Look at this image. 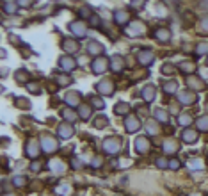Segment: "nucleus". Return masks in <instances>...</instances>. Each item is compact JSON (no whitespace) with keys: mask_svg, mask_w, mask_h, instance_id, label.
I'll return each mask as SVG.
<instances>
[{"mask_svg":"<svg viewBox=\"0 0 208 196\" xmlns=\"http://www.w3.org/2000/svg\"><path fill=\"white\" fill-rule=\"evenodd\" d=\"M41 148L46 152V153H54L57 150V141L54 139L52 136H48V134H45V136H41Z\"/></svg>","mask_w":208,"mask_h":196,"instance_id":"2","label":"nucleus"},{"mask_svg":"<svg viewBox=\"0 0 208 196\" xmlns=\"http://www.w3.org/2000/svg\"><path fill=\"white\" fill-rule=\"evenodd\" d=\"M57 84H59L61 87H66V86L71 84V77H70V75H57Z\"/></svg>","mask_w":208,"mask_h":196,"instance_id":"29","label":"nucleus"},{"mask_svg":"<svg viewBox=\"0 0 208 196\" xmlns=\"http://www.w3.org/2000/svg\"><path fill=\"white\" fill-rule=\"evenodd\" d=\"M62 116L66 118L68 121H75L76 119V114L73 112V111H70V109H62Z\"/></svg>","mask_w":208,"mask_h":196,"instance_id":"36","label":"nucleus"},{"mask_svg":"<svg viewBox=\"0 0 208 196\" xmlns=\"http://www.w3.org/2000/svg\"><path fill=\"white\" fill-rule=\"evenodd\" d=\"M25 184H27V178H25V176H14V185L23 187Z\"/></svg>","mask_w":208,"mask_h":196,"instance_id":"42","label":"nucleus"},{"mask_svg":"<svg viewBox=\"0 0 208 196\" xmlns=\"http://www.w3.org/2000/svg\"><path fill=\"white\" fill-rule=\"evenodd\" d=\"M61 191L64 193V196H70V193H71V187H70V185H62V187H61Z\"/></svg>","mask_w":208,"mask_h":196,"instance_id":"50","label":"nucleus"},{"mask_svg":"<svg viewBox=\"0 0 208 196\" xmlns=\"http://www.w3.org/2000/svg\"><path fill=\"white\" fill-rule=\"evenodd\" d=\"M189 168L190 169H203V160H199V159L189 160Z\"/></svg>","mask_w":208,"mask_h":196,"instance_id":"37","label":"nucleus"},{"mask_svg":"<svg viewBox=\"0 0 208 196\" xmlns=\"http://www.w3.org/2000/svg\"><path fill=\"white\" fill-rule=\"evenodd\" d=\"M4 196H13V194H4Z\"/></svg>","mask_w":208,"mask_h":196,"instance_id":"54","label":"nucleus"},{"mask_svg":"<svg viewBox=\"0 0 208 196\" xmlns=\"http://www.w3.org/2000/svg\"><path fill=\"white\" fill-rule=\"evenodd\" d=\"M164 91H166V93H174V91H176V82H174V80L166 82V84H164Z\"/></svg>","mask_w":208,"mask_h":196,"instance_id":"38","label":"nucleus"},{"mask_svg":"<svg viewBox=\"0 0 208 196\" xmlns=\"http://www.w3.org/2000/svg\"><path fill=\"white\" fill-rule=\"evenodd\" d=\"M64 100H66L68 105H73V107H75V105L80 103V93H73V91H71V93H68V95L64 96Z\"/></svg>","mask_w":208,"mask_h":196,"instance_id":"21","label":"nucleus"},{"mask_svg":"<svg viewBox=\"0 0 208 196\" xmlns=\"http://www.w3.org/2000/svg\"><path fill=\"white\" fill-rule=\"evenodd\" d=\"M48 166H50V169H52V171H55V173H64V171H66L64 162H62V160H59V159H52V160L48 162Z\"/></svg>","mask_w":208,"mask_h":196,"instance_id":"18","label":"nucleus"},{"mask_svg":"<svg viewBox=\"0 0 208 196\" xmlns=\"http://www.w3.org/2000/svg\"><path fill=\"white\" fill-rule=\"evenodd\" d=\"M201 30H203V32H208V16L201 20Z\"/></svg>","mask_w":208,"mask_h":196,"instance_id":"49","label":"nucleus"},{"mask_svg":"<svg viewBox=\"0 0 208 196\" xmlns=\"http://www.w3.org/2000/svg\"><path fill=\"white\" fill-rule=\"evenodd\" d=\"M20 78V84H25L27 80H29V73L27 71H23V70H20L18 73H16V80Z\"/></svg>","mask_w":208,"mask_h":196,"instance_id":"39","label":"nucleus"},{"mask_svg":"<svg viewBox=\"0 0 208 196\" xmlns=\"http://www.w3.org/2000/svg\"><path fill=\"white\" fill-rule=\"evenodd\" d=\"M146 132H148L150 136H153V134H157V132H158V130H157V121L150 119V121L146 123Z\"/></svg>","mask_w":208,"mask_h":196,"instance_id":"33","label":"nucleus"},{"mask_svg":"<svg viewBox=\"0 0 208 196\" xmlns=\"http://www.w3.org/2000/svg\"><path fill=\"white\" fill-rule=\"evenodd\" d=\"M114 20H116L117 25H126V23H130V13L117 9V11L114 13Z\"/></svg>","mask_w":208,"mask_h":196,"instance_id":"11","label":"nucleus"},{"mask_svg":"<svg viewBox=\"0 0 208 196\" xmlns=\"http://www.w3.org/2000/svg\"><path fill=\"white\" fill-rule=\"evenodd\" d=\"M57 134H59L61 139H70V137L73 136V125L71 123H61Z\"/></svg>","mask_w":208,"mask_h":196,"instance_id":"7","label":"nucleus"},{"mask_svg":"<svg viewBox=\"0 0 208 196\" xmlns=\"http://www.w3.org/2000/svg\"><path fill=\"white\" fill-rule=\"evenodd\" d=\"M121 150V139L119 137H107L103 141V152L109 153V155H116L117 152Z\"/></svg>","mask_w":208,"mask_h":196,"instance_id":"1","label":"nucleus"},{"mask_svg":"<svg viewBox=\"0 0 208 196\" xmlns=\"http://www.w3.org/2000/svg\"><path fill=\"white\" fill-rule=\"evenodd\" d=\"M197 54H208V43H201V45H197Z\"/></svg>","mask_w":208,"mask_h":196,"instance_id":"43","label":"nucleus"},{"mask_svg":"<svg viewBox=\"0 0 208 196\" xmlns=\"http://www.w3.org/2000/svg\"><path fill=\"white\" fill-rule=\"evenodd\" d=\"M62 48H64V52H78V43H76L75 39H70V38H64L62 39Z\"/></svg>","mask_w":208,"mask_h":196,"instance_id":"13","label":"nucleus"},{"mask_svg":"<svg viewBox=\"0 0 208 196\" xmlns=\"http://www.w3.org/2000/svg\"><path fill=\"white\" fill-rule=\"evenodd\" d=\"M135 150L139 152V153H146L148 150H150V141H148V137L146 136H141L135 139Z\"/></svg>","mask_w":208,"mask_h":196,"instance_id":"8","label":"nucleus"},{"mask_svg":"<svg viewBox=\"0 0 208 196\" xmlns=\"http://www.w3.org/2000/svg\"><path fill=\"white\" fill-rule=\"evenodd\" d=\"M100 23H101V20H100V16H96V14H93V16H91V27H95V29H98V27H100Z\"/></svg>","mask_w":208,"mask_h":196,"instance_id":"44","label":"nucleus"},{"mask_svg":"<svg viewBox=\"0 0 208 196\" xmlns=\"http://www.w3.org/2000/svg\"><path fill=\"white\" fill-rule=\"evenodd\" d=\"M93 68V73H96V75H100V73H103L109 66H110V61L107 57H96L95 61H93V64H91Z\"/></svg>","mask_w":208,"mask_h":196,"instance_id":"3","label":"nucleus"},{"mask_svg":"<svg viewBox=\"0 0 208 196\" xmlns=\"http://www.w3.org/2000/svg\"><path fill=\"white\" fill-rule=\"evenodd\" d=\"M180 71H183V73H194L196 71V66H194V62H180Z\"/></svg>","mask_w":208,"mask_h":196,"instance_id":"26","label":"nucleus"},{"mask_svg":"<svg viewBox=\"0 0 208 196\" xmlns=\"http://www.w3.org/2000/svg\"><path fill=\"white\" fill-rule=\"evenodd\" d=\"M157 166H158V168H169V160H166V159H158V160H157Z\"/></svg>","mask_w":208,"mask_h":196,"instance_id":"47","label":"nucleus"},{"mask_svg":"<svg viewBox=\"0 0 208 196\" xmlns=\"http://www.w3.org/2000/svg\"><path fill=\"white\" fill-rule=\"evenodd\" d=\"M71 164H73V168H76V169H78V168H82V166H80V160H78V159H73V162H71Z\"/></svg>","mask_w":208,"mask_h":196,"instance_id":"53","label":"nucleus"},{"mask_svg":"<svg viewBox=\"0 0 208 196\" xmlns=\"http://www.w3.org/2000/svg\"><path fill=\"white\" fill-rule=\"evenodd\" d=\"M87 52L89 54H93V55H100L101 52H105V48H103V45H100L98 41H89V45H87Z\"/></svg>","mask_w":208,"mask_h":196,"instance_id":"15","label":"nucleus"},{"mask_svg":"<svg viewBox=\"0 0 208 196\" xmlns=\"http://www.w3.org/2000/svg\"><path fill=\"white\" fill-rule=\"evenodd\" d=\"M96 89H98L100 93L107 95V96H112V93H114V84H112V80H103V82H100V84L96 86Z\"/></svg>","mask_w":208,"mask_h":196,"instance_id":"10","label":"nucleus"},{"mask_svg":"<svg viewBox=\"0 0 208 196\" xmlns=\"http://www.w3.org/2000/svg\"><path fill=\"white\" fill-rule=\"evenodd\" d=\"M201 78L197 77H190L189 80H187V86H190V87H196V89H203L205 87V82H199Z\"/></svg>","mask_w":208,"mask_h":196,"instance_id":"27","label":"nucleus"},{"mask_svg":"<svg viewBox=\"0 0 208 196\" xmlns=\"http://www.w3.org/2000/svg\"><path fill=\"white\" fill-rule=\"evenodd\" d=\"M70 30H71L78 39L85 38V23H82V21H73V23L70 25Z\"/></svg>","mask_w":208,"mask_h":196,"instance_id":"9","label":"nucleus"},{"mask_svg":"<svg viewBox=\"0 0 208 196\" xmlns=\"http://www.w3.org/2000/svg\"><path fill=\"white\" fill-rule=\"evenodd\" d=\"M153 59H155V55H153L151 50H142V52L139 54V62H141L142 66H150L153 62Z\"/></svg>","mask_w":208,"mask_h":196,"instance_id":"12","label":"nucleus"},{"mask_svg":"<svg viewBox=\"0 0 208 196\" xmlns=\"http://www.w3.org/2000/svg\"><path fill=\"white\" fill-rule=\"evenodd\" d=\"M78 16H80V18H91V16H93V13H91V9L82 7V9L78 11Z\"/></svg>","mask_w":208,"mask_h":196,"instance_id":"40","label":"nucleus"},{"mask_svg":"<svg viewBox=\"0 0 208 196\" xmlns=\"http://www.w3.org/2000/svg\"><path fill=\"white\" fill-rule=\"evenodd\" d=\"M18 7H20V4H16V2H4V4H2V9H4L7 14H14Z\"/></svg>","mask_w":208,"mask_h":196,"instance_id":"25","label":"nucleus"},{"mask_svg":"<svg viewBox=\"0 0 208 196\" xmlns=\"http://www.w3.org/2000/svg\"><path fill=\"white\" fill-rule=\"evenodd\" d=\"M128 111H130V105L128 103H125V102H121V103H116L114 105V112H116V116H128Z\"/></svg>","mask_w":208,"mask_h":196,"instance_id":"19","label":"nucleus"},{"mask_svg":"<svg viewBox=\"0 0 208 196\" xmlns=\"http://www.w3.org/2000/svg\"><path fill=\"white\" fill-rule=\"evenodd\" d=\"M155 118H157L158 121H162V123H167V119H169V114H167L166 111L158 109V111H155Z\"/></svg>","mask_w":208,"mask_h":196,"instance_id":"31","label":"nucleus"},{"mask_svg":"<svg viewBox=\"0 0 208 196\" xmlns=\"http://www.w3.org/2000/svg\"><path fill=\"white\" fill-rule=\"evenodd\" d=\"M169 168L171 169H178V168H180V160H178V159H171L169 160Z\"/></svg>","mask_w":208,"mask_h":196,"instance_id":"46","label":"nucleus"},{"mask_svg":"<svg viewBox=\"0 0 208 196\" xmlns=\"http://www.w3.org/2000/svg\"><path fill=\"white\" fill-rule=\"evenodd\" d=\"M39 166H41V164H38V162H34V164L30 166V169H32V171H39V169H41Z\"/></svg>","mask_w":208,"mask_h":196,"instance_id":"52","label":"nucleus"},{"mask_svg":"<svg viewBox=\"0 0 208 196\" xmlns=\"http://www.w3.org/2000/svg\"><path fill=\"white\" fill-rule=\"evenodd\" d=\"M144 2H130V7H133V11H141V7H144Z\"/></svg>","mask_w":208,"mask_h":196,"instance_id":"45","label":"nucleus"},{"mask_svg":"<svg viewBox=\"0 0 208 196\" xmlns=\"http://www.w3.org/2000/svg\"><path fill=\"white\" fill-rule=\"evenodd\" d=\"M141 32H144V25H142L141 21H132V23H130V29H128V34L137 36V34H141Z\"/></svg>","mask_w":208,"mask_h":196,"instance_id":"20","label":"nucleus"},{"mask_svg":"<svg viewBox=\"0 0 208 196\" xmlns=\"http://www.w3.org/2000/svg\"><path fill=\"white\" fill-rule=\"evenodd\" d=\"M91 103H93V107H95V109H103V107H105L103 100H101V98H98V96L91 98Z\"/></svg>","mask_w":208,"mask_h":196,"instance_id":"35","label":"nucleus"},{"mask_svg":"<svg viewBox=\"0 0 208 196\" xmlns=\"http://www.w3.org/2000/svg\"><path fill=\"white\" fill-rule=\"evenodd\" d=\"M178 123H180L182 127H189L190 123H192V116H190V114H182L180 119H178Z\"/></svg>","mask_w":208,"mask_h":196,"instance_id":"34","label":"nucleus"},{"mask_svg":"<svg viewBox=\"0 0 208 196\" xmlns=\"http://www.w3.org/2000/svg\"><path fill=\"white\" fill-rule=\"evenodd\" d=\"M100 164H101V159H100V157H96L95 160H93V168H98Z\"/></svg>","mask_w":208,"mask_h":196,"instance_id":"51","label":"nucleus"},{"mask_svg":"<svg viewBox=\"0 0 208 196\" xmlns=\"http://www.w3.org/2000/svg\"><path fill=\"white\" fill-rule=\"evenodd\" d=\"M196 98L197 96H196L192 91H182V93H178V100H180L182 103H185V105H187V103H194Z\"/></svg>","mask_w":208,"mask_h":196,"instance_id":"14","label":"nucleus"},{"mask_svg":"<svg viewBox=\"0 0 208 196\" xmlns=\"http://www.w3.org/2000/svg\"><path fill=\"white\" fill-rule=\"evenodd\" d=\"M155 38L158 39V41H162V43H167L171 38V32L167 29H158V30L155 32Z\"/></svg>","mask_w":208,"mask_h":196,"instance_id":"23","label":"nucleus"},{"mask_svg":"<svg viewBox=\"0 0 208 196\" xmlns=\"http://www.w3.org/2000/svg\"><path fill=\"white\" fill-rule=\"evenodd\" d=\"M196 127H197V130H201V132H208V114L206 116H201L196 119Z\"/></svg>","mask_w":208,"mask_h":196,"instance_id":"24","label":"nucleus"},{"mask_svg":"<svg viewBox=\"0 0 208 196\" xmlns=\"http://www.w3.org/2000/svg\"><path fill=\"white\" fill-rule=\"evenodd\" d=\"M27 89L30 93H39V86L38 84H27Z\"/></svg>","mask_w":208,"mask_h":196,"instance_id":"48","label":"nucleus"},{"mask_svg":"<svg viewBox=\"0 0 208 196\" xmlns=\"http://www.w3.org/2000/svg\"><path fill=\"white\" fill-rule=\"evenodd\" d=\"M160 71H162L164 75H171V73H174V66H172V64H164Z\"/></svg>","mask_w":208,"mask_h":196,"instance_id":"41","label":"nucleus"},{"mask_svg":"<svg viewBox=\"0 0 208 196\" xmlns=\"http://www.w3.org/2000/svg\"><path fill=\"white\" fill-rule=\"evenodd\" d=\"M141 128V121H139V118L135 116V114H128L126 119H125V130L126 132H137Z\"/></svg>","mask_w":208,"mask_h":196,"instance_id":"4","label":"nucleus"},{"mask_svg":"<svg viewBox=\"0 0 208 196\" xmlns=\"http://www.w3.org/2000/svg\"><path fill=\"white\" fill-rule=\"evenodd\" d=\"M164 150H166L167 153H172V152H176V150H178V144H176L172 139H167V141L164 143Z\"/></svg>","mask_w":208,"mask_h":196,"instance_id":"30","label":"nucleus"},{"mask_svg":"<svg viewBox=\"0 0 208 196\" xmlns=\"http://www.w3.org/2000/svg\"><path fill=\"white\" fill-rule=\"evenodd\" d=\"M182 139H183L185 143H189V144H194V143L197 141V132H194V130H190V128H185V130L182 132Z\"/></svg>","mask_w":208,"mask_h":196,"instance_id":"16","label":"nucleus"},{"mask_svg":"<svg viewBox=\"0 0 208 196\" xmlns=\"http://www.w3.org/2000/svg\"><path fill=\"white\" fill-rule=\"evenodd\" d=\"M123 66H125V59L121 57V55H114L110 59V70L112 71H121Z\"/></svg>","mask_w":208,"mask_h":196,"instance_id":"17","label":"nucleus"},{"mask_svg":"<svg viewBox=\"0 0 208 196\" xmlns=\"http://www.w3.org/2000/svg\"><path fill=\"white\" fill-rule=\"evenodd\" d=\"M59 66H61L62 71H71V70L76 68V61L71 55H64V57L59 59Z\"/></svg>","mask_w":208,"mask_h":196,"instance_id":"5","label":"nucleus"},{"mask_svg":"<svg viewBox=\"0 0 208 196\" xmlns=\"http://www.w3.org/2000/svg\"><path fill=\"white\" fill-rule=\"evenodd\" d=\"M25 152H27V157H30V159H38L39 153H41V150H39V143L38 141H29L27 146H25Z\"/></svg>","mask_w":208,"mask_h":196,"instance_id":"6","label":"nucleus"},{"mask_svg":"<svg viewBox=\"0 0 208 196\" xmlns=\"http://www.w3.org/2000/svg\"><path fill=\"white\" fill-rule=\"evenodd\" d=\"M142 98L150 103V102H153L155 100V87L153 86H146L144 89H142Z\"/></svg>","mask_w":208,"mask_h":196,"instance_id":"22","label":"nucleus"},{"mask_svg":"<svg viewBox=\"0 0 208 196\" xmlns=\"http://www.w3.org/2000/svg\"><path fill=\"white\" fill-rule=\"evenodd\" d=\"M109 125V119L105 116H98L95 119V128H103V127H107Z\"/></svg>","mask_w":208,"mask_h":196,"instance_id":"32","label":"nucleus"},{"mask_svg":"<svg viewBox=\"0 0 208 196\" xmlns=\"http://www.w3.org/2000/svg\"><path fill=\"white\" fill-rule=\"evenodd\" d=\"M78 116L82 118V119H89V116H91V107H89V105H80V107H78Z\"/></svg>","mask_w":208,"mask_h":196,"instance_id":"28","label":"nucleus"}]
</instances>
